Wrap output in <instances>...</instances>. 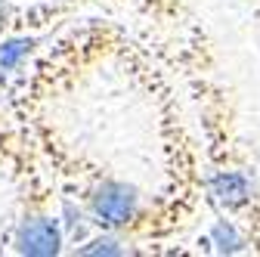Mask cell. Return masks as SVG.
<instances>
[{
	"label": "cell",
	"instance_id": "cell-2",
	"mask_svg": "<svg viewBox=\"0 0 260 257\" xmlns=\"http://www.w3.org/2000/svg\"><path fill=\"white\" fill-rule=\"evenodd\" d=\"M115 62L155 109L161 143V186L152 196L137 254H165V245L183 239L195 227L202 208L211 205L205 146L199 127H192L195 121L174 69L140 25L130 28V38L124 41Z\"/></svg>",
	"mask_w": 260,
	"mask_h": 257
},
{
	"label": "cell",
	"instance_id": "cell-4",
	"mask_svg": "<svg viewBox=\"0 0 260 257\" xmlns=\"http://www.w3.org/2000/svg\"><path fill=\"white\" fill-rule=\"evenodd\" d=\"M0 177L13 189V211L0 230V254H69L62 192L25 118L10 115V121L0 127Z\"/></svg>",
	"mask_w": 260,
	"mask_h": 257
},
{
	"label": "cell",
	"instance_id": "cell-6",
	"mask_svg": "<svg viewBox=\"0 0 260 257\" xmlns=\"http://www.w3.org/2000/svg\"><path fill=\"white\" fill-rule=\"evenodd\" d=\"M84 10L81 0H44V4H10L0 0V38L16 31H59L78 19Z\"/></svg>",
	"mask_w": 260,
	"mask_h": 257
},
{
	"label": "cell",
	"instance_id": "cell-7",
	"mask_svg": "<svg viewBox=\"0 0 260 257\" xmlns=\"http://www.w3.org/2000/svg\"><path fill=\"white\" fill-rule=\"evenodd\" d=\"M53 35L56 31H16V35L0 38V100L16 87V81L38 59V53L50 44Z\"/></svg>",
	"mask_w": 260,
	"mask_h": 257
},
{
	"label": "cell",
	"instance_id": "cell-5",
	"mask_svg": "<svg viewBox=\"0 0 260 257\" xmlns=\"http://www.w3.org/2000/svg\"><path fill=\"white\" fill-rule=\"evenodd\" d=\"M130 28L109 16H78L59 28L38 59L25 69L16 87L4 96L13 118L50 112L65 96L81 90L100 66L115 62Z\"/></svg>",
	"mask_w": 260,
	"mask_h": 257
},
{
	"label": "cell",
	"instance_id": "cell-9",
	"mask_svg": "<svg viewBox=\"0 0 260 257\" xmlns=\"http://www.w3.org/2000/svg\"><path fill=\"white\" fill-rule=\"evenodd\" d=\"M254 7H257V13H260V0H254Z\"/></svg>",
	"mask_w": 260,
	"mask_h": 257
},
{
	"label": "cell",
	"instance_id": "cell-1",
	"mask_svg": "<svg viewBox=\"0 0 260 257\" xmlns=\"http://www.w3.org/2000/svg\"><path fill=\"white\" fill-rule=\"evenodd\" d=\"M124 7L174 69L208 162V192L217 217H226L245 239V254L260 257V171L242 131L233 84L223 78L220 56L186 0H100Z\"/></svg>",
	"mask_w": 260,
	"mask_h": 257
},
{
	"label": "cell",
	"instance_id": "cell-3",
	"mask_svg": "<svg viewBox=\"0 0 260 257\" xmlns=\"http://www.w3.org/2000/svg\"><path fill=\"white\" fill-rule=\"evenodd\" d=\"M31 124L38 146L53 171V180L62 192L65 205V233H69V254H78L93 236L112 233L134 245H140L143 223L152 208V196L130 183L127 177L115 174L109 165L90 152L78 149L59 127L53 124L50 112L19 115Z\"/></svg>",
	"mask_w": 260,
	"mask_h": 257
},
{
	"label": "cell",
	"instance_id": "cell-8",
	"mask_svg": "<svg viewBox=\"0 0 260 257\" xmlns=\"http://www.w3.org/2000/svg\"><path fill=\"white\" fill-rule=\"evenodd\" d=\"M10 121V112H7V106H4V100H0V127H4Z\"/></svg>",
	"mask_w": 260,
	"mask_h": 257
}]
</instances>
